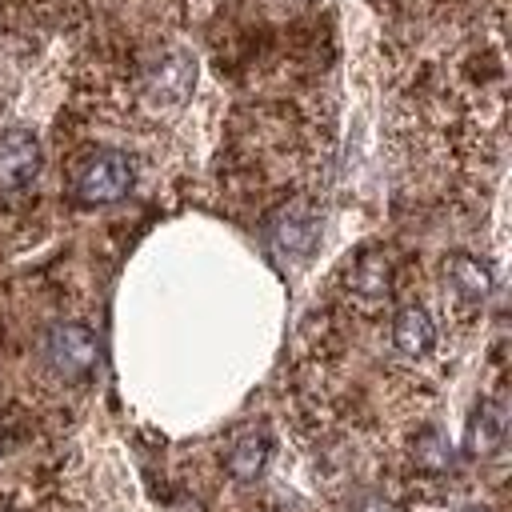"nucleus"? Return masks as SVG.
<instances>
[{
    "label": "nucleus",
    "instance_id": "11",
    "mask_svg": "<svg viewBox=\"0 0 512 512\" xmlns=\"http://www.w3.org/2000/svg\"><path fill=\"white\" fill-rule=\"evenodd\" d=\"M452 460V448L440 432H420L416 444H412V464L424 468V472H444Z\"/></svg>",
    "mask_w": 512,
    "mask_h": 512
},
{
    "label": "nucleus",
    "instance_id": "4",
    "mask_svg": "<svg viewBox=\"0 0 512 512\" xmlns=\"http://www.w3.org/2000/svg\"><path fill=\"white\" fill-rule=\"evenodd\" d=\"M192 84H196V60L192 52L184 48H172L164 52L160 60H152L140 76V96L152 104V108H180L188 96H192Z\"/></svg>",
    "mask_w": 512,
    "mask_h": 512
},
{
    "label": "nucleus",
    "instance_id": "10",
    "mask_svg": "<svg viewBox=\"0 0 512 512\" xmlns=\"http://www.w3.org/2000/svg\"><path fill=\"white\" fill-rule=\"evenodd\" d=\"M508 412L500 400H484L468 420V456H492L504 444Z\"/></svg>",
    "mask_w": 512,
    "mask_h": 512
},
{
    "label": "nucleus",
    "instance_id": "5",
    "mask_svg": "<svg viewBox=\"0 0 512 512\" xmlns=\"http://www.w3.org/2000/svg\"><path fill=\"white\" fill-rule=\"evenodd\" d=\"M392 284H396V264L384 248H364L356 252V260L348 264L344 272V292L356 308H380L388 296H392Z\"/></svg>",
    "mask_w": 512,
    "mask_h": 512
},
{
    "label": "nucleus",
    "instance_id": "2",
    "mask_svg": "<svg viewBox=\"0 0 512 512\" xmlns=\"http://www.w3.org/2000/svg\"><path fill=\"white\" fill-rule=\"evenodd\" d=\"M96 332L80 320H60L44 336V360L60 380H84L96 368Z\"/></svg>",
    "mask_w": 512,
    "mask_h": 512
},
{
    "label": "nucleus",
    "instance_id": "3",
    "mask_svg": "<svg viewBox=\"0 0 512 512\" xmlns=\"http://www.w3.org/2000/svg\"><path fill=\"white\" fill-rule=\"evenodd\" d=\"M264 232H268V244H272L276 256H284V260H308L312 248H316V240H320V216H316V208L308 200L296 196V200L280 204L268 216Z\"/></svg>",
    "mask_w": 512,
    "mask_h": 512
},
{
    "label": "nucleus",
    "instance_id": "13",
    "mask_svg": "<svg viewBox=\"0 0 512 512\" xmlns=\"http://www.w3.org/2000/svg\"><path fill=\"white\" fill-rule=\"evenodd\" d=\"M0 456H4V428H0Z\"/></svg>",
    "mask_w": 512,
    "mask_h": 512
},
{
    "label": "nucleus",
    "instance_id": "12",
    "mask_svg": "<svg viewBox=\"0 0 512 512\" xmlns=\"http://www.w3.org/2000/svg\"><path fill=\"white\" fill-rule=\"evenodd\" d=\"M460 512H492V508H484V504H472V508H460Z\"/></svg>",
    "mask_w": 512,
    "mask_h": 512
},
{
    "label": "nucleus",
    "instance_id": "9",
    "mask_svg": "<svg viewBox=\"0 0 512 512\" xmlns=\"http://www.w3.org/2000/svg\"><path fill=\"white\" fill-rule=\"evenodd\" d=\"M268 456H272V436L264 428H244L232 436V444L224 452V468L236 480H256L268 468Z\"/></svg>",
    "mask_w": 512,
    "mask_h": 512
},
{
    "label": "nucleus",
    "instance_id": "1",
    "mask_svg": "<svg viewBox=\"0 0 512 512\" xmlns=\"http://www.w3.org/2000/svg\"><path fill=\"white\" fill-rule=\"evenodd\" d=\"M132 180H136V168L124 152L116 148H100V152H88L76 172H72V192L80 204L88 208H100V204H116L132 192Z\"/></svg>",
    "mask_w": 512,
    "mask_h": 512
},
{
    "label": "nucleus",
    "instance_id": "8",
    "mask_svg": "<svg viewBox=\"0 0 512 512\" xmlns=\"http://www.w3.org/2000/svg\"><path fill=\"white\" fill-rule=\"evenodd\" d=\"M392 344L400 356L408 360H424L432 348H436V324L428 316V308L420 304H404L396 316H392Z\"/></svg>",
    "mask_w": 512,
    "mask_h": 512
},
{
    "label": "nucleus",
    "instance_id": "6",
    "mask_svg": "<svg viewBox=\"0 0 512 512\" xmlns=\"http://www.w3.org/2000/svg\"><path fill=\"white\" fill-rule=\"evenodd\" d=\"M44 148L36 132L28 128H8L0 132V192H24L40 176Z\"/></svg>",
    "mask_w": 512,
    "mask_h": 512
},
{
    "label": "nucleus",
    "instance_id": "7",
    "mask_svg": "<svg viewBox=\"0 0 512 512\" xmlns=\"http://www.w3.org/2000/svg\"><path fill=\"white\" fill-rule=\"evenodd\" d=\"M444 288L460 308H480L492 292V268L472 252H452L444 260Z\"/></svg>",
    "mask_w": 512,
    "mask_h": 512
}]
</instances>
